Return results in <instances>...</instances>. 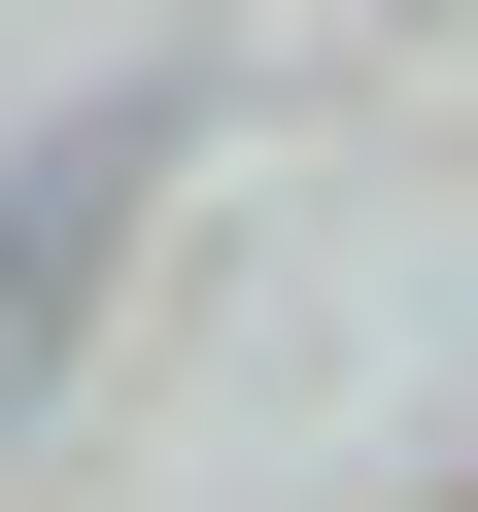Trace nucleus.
<instances>
[{"label":"nucleus","instance_id":"f257e3e1","mask_svg":"<svg viewBox=\"0 0 478 512\" xmlns=\"http://www.w3.org/2000/svg\"><path fill=\"white\" fill-rule=\"evenodd\" d=\"M103 205H137V103H69L35 171H0V410L69 376V308H103Z\"/></svg>","mask_w":478,"mask_h":512}]
</instances>
